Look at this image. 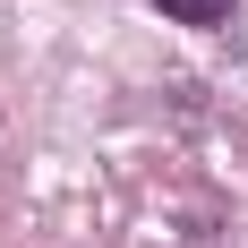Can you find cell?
<instances>
[{"label": "cell", "instance_id": "obj_1", "mask_svg": "<svg viewBox=\"0 0 248 248\" xmlns=\"http://www.w3.org/2000/svg\"><path fill=\"white\" fill-rule=\"evenodd\" d=\"M171 26H231V0H154Z\"/></svg>", "mask_w": 248, "mask_h": 248}]
</instances>
